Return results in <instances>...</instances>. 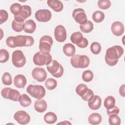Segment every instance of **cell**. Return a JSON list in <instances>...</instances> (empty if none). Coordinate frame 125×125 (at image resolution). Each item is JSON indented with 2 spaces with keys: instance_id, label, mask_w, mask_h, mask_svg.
<instances>
[{
  "instance_id": "cell-1",
  "label": "cell",
  "mask_w": 125,
  "mask_h": 125,
  "mask_svg": "<svg viewBox=\"0 0 125 125\" xmlns=\"http://www.w3.org/2000/svg\"><path fill=\"white\" fill-rule=\"evenodd\" d=\"M123 53L124 49L120 45H114L108 48L104 57L105 62L110 66L115 65Z\"/></svg>"
},
{
  "instance_id": "cell-2",
  "label": "cell",
  "mask_w": 125,
  "mask_h": 125,
  "mask_svg": "<svg viewBox=\"0 0 125 125\" xmlns=\"http://www.w3.org/2000/svg\"><path fill=\"white\" fill-rule=\"evenodd\" d=\"M70 63L74 68H83L89 65L90 60L86 55H74L70 59Z\"/></svg>"
},
{
  "instance_id": "cell-3",
  "label": "cell",
  "mask_w": 125,
  "mask_h": 125,
  "mask_svg": "<svg viewBox=\"0 0 125 125\" xmlns=\"http://www.w3.org/2000/svg\"><path fill=\"white\" fill-rule=\"evenodd\" d=\"M52 61V56L50 53H44L41 51L37 52L33 58L34 63L38 66L47 65L49 64Z\"/></svg>"
},
{
  "instance_id": "cell-4",
  "label": "cell",
  "mask_w": 125,
  "mask_h": 125,
  "mask_svg": "<svg viewBox=\"0 0 125 125\" xmlns=\"http://www.w3.org/2000/svg\"><path fill=\"white\" fill-rule=\"evenodd\" d=\"M13 42L15 47L23 46L29 47L33 45L34 40L32 36L18 35L14 36Z\"/></svg>"
},
{
  "instance_id": "cell-5",
  "label": "cell",
  "mask_w": 125,
  "mask_h": 125,
  "mask_svg": "<svg viewBox=\"0 0 125 125\" xmlns=\"http://www.w3.org/2000/svg\"><path fill=\"white\" fill-rule=\"evenodd\" d=\"M26 91L30 96L37 99H41L45 95V89L41 85L29 84L27 87Z\"/></svg>"
},
{
  "instance_id": "cell-6",
  "label": "cell",
  "mask_w": 125,
  "mask_h": 125,
  "mask_svg": "<svg viewBox=\"0 0 125 125\" xmlns=\"http://www.w3.org/2000/svg\"><path fill=\"white\" fill-rule=\"evenodd\" d=\"M48 71L54 77L59 78L63 74V68L56 60H52L51 62L46 65Z\"/></svg>"
},
{
  "instance_id": "cell-7",
  "label": "cell",
  "mask_w": 125,
  "mask_h": 125,
  "mask_svg": "<svg viewBox=\"0 0 125 125\" xmlns=\"http://www.w3.org/2000/svg\"><path fill=\"white\" fill-rule=\"evenodd\" d=\"M53 43L51 37L48 35L43 36L40 40L39 47L40 51L44 53H50Z\"/></svg>"
},
{
  "instance_id": "cell-8",
  "label": "cell",
  "mask_w": 125,
  "mask_h": 125,
  "mask_svg": "<svg viewBox=\"0 0 125 125\" xmlns=\"http://www.w3.org/2000/svg\"><path fill=\"white\" fill-rule=\"evenodd\" d=\"M12 62L13 65L17 67H23L26 63V58L23 52L20 50L14 51L12 55Z\"/></svg>"
},
{
  "instance_id": "cell-9",
  "label": "cell",
  "mask_w": 125,
  "mask_h": 125,
  "mask_svg": "<svg viewBox=\"0 0 125 125\" xmlns=\"http://www.w3.org/2000/svg\"><path fill=\"white\" fill-rule=\"evenodd\" d=\"M1 95L5 99L15 102L18 101L21 96L20 93L17 90L10 87L3 88L1 91Z\"/></svg>"
},
{
  "instance_id": "cell-10",
  "label": "cell",
  "mask_w": 125,
  "mask_h": 125,
  "mask_svg": "<svg viewBox=\"0 0 125 125\" xmlns=\"http://www.w3.org/2000/svg\"><path fill=\"white\" fill-rule=\"evenodd\" d=\"M72 17L80 25H83L87 21V16L84 10L82 8L75 9L72 12Z\"/></svg>"
},
{
  "instance_id": "cell-11",
  "label": "cell",
  "mask_w": 125,
  "mask_h": 125,
  "mask_svg": "<svg viewBox=\"0 0 125 125\" xmlns=\"http://www.w3.org/2000/svg\"><path fill=\"white\" fill-rule=\"evenodd\" d=\"M31 8L28 5H23L21 11L17 15L14 16V20L18 22H23L24 21L31 16Z\"/></svg>"
},
{
  "instance_id": "cell-12",
  "label": "cell",
  "mask_w": 125,
  "mask_h": 125,
  "mask_svg": "<svg viewBox=\"0 0 125 125\" xmlns=\"http://www.w3.org/2000/svg\"><path fill=\"white\" fill-rule=\"evenodd\" d=\"M14 119L18 123L21 125L27 124L30 121V115L23 110L17 111L14 115Z\"/></svg>"
},
{
  "instance_id": "cell-13",
  "label": "cell",
  "mask_w": 125,
  "mask_h": 125,
  "mask_svg": "<svg viewBox=\"0 0 125 125\" xmlns=\"http://www.w3.org/2000/svg\"><path fill=\"white\" fill-rule=\"evenodd\" d=\"M52 17L51 12L48 9H39L35 14L36 19L39 22H47Z\"/></svg>"
},
{
  "instance_id": "cell-14",
  "label": "cell",
  "mask_w": 125,
  "mask_h": 125,
  "mask_svg": "<svg viewBox=\"0 0 125 125\" xmlns=\"http://www.w3.org/2000/svg\"><path fill=\"white\" fill-rule=\"evenodd\" d=\"M54 37L56 40L60 42H64L66 39L67 33L64 27L62 25H57L54 30Z\"/></svg>"
},
{
  "instance_id": "cell-15",
  "label": "cell",
  "mask_w": 125,
  "mask_h": 125,
  "mask_svg": "<svg viewBox=\"0 0 125 125\" xmlns=\"http://www.w3.org/2000/svg\"><path fill=\"white\" fill-rule=\"evenodd\" d=\"M47 73L44 68L37 67L32 71V76L34 79L39 82L44 81L47 78Z\"/></svg>"
},
{
  "instance_id": "cell-16",
  "label": "cell",
  "mask_w": 125,
  "mask_h": 125,
  "mask_svg": "<svg viewBox=\"0 0 125 125\" xmlns=\"http://www.w3.org/2000/svg\"><path fill=\"white\" fill-rule=\"evenodd\" d=\"M111 30L113 34L116 36H120L124 33V25L120 21L113 22L111 26Z\"/></svg>"
},
{
  "instance_id": "cell-17",
  "label": "cell",
  "mask_w": 125,
  "mask_h": 125,
  "mask_svg": "<svg viewBox=\"0 0 125 125\" xmlns=\"http://www.w3.org/2000/svg\"><path fill=\"white\" fill-rule=\"evenodd\" d=\"M87 102L88 107L93 110L99 109L102 104L101 98L98 95H94Z\"/></svg>"
},
{
  "instance_id": "cell-18",
  "label": "cell",
  "mask_w": 125,
  "mask_h": 125,
  "mask_svg": "<svg viewBox=\"0 0 125 125\" xmlns=\"http://www.w3.org/2000/svg\"><path fill=\"white\" fill-rule=\"evenodd\" d=\"M27 83L26 77L22 74H18L14 78V84L19 88H23Z\"/></svg>"
},
{
  "instance_id": "cell-19",
  "label": "cell",
  "mask_w": 125,
  "mask_h": 125,
  "mask_svg": "<svg viewBox=\"0 0 125 125\" xmlns=\"http://www.w3.org/2000/svg\"><path fill=\"white\" fill-rule=\"evenodd\" d=\"M47 3L48 5L56 12H61L63 8V3L60 0H48Z\"/></svg>"
},
{
  "instance_id": "cell-20",
  "label": "cell",
  "mask_w": 125,
  "mask_h": 125,
  "mask_svg": "<svg viewBox=\"0 0 125 125\" xmlns=\"http://www.w3.org/2000/svg\"><path fill=\"white\" fill-rule=\"evenodd\" d=\"M34 107L36 111L39 113H42L46 110L47 104L44 100L38 99L35 101Z\"/></svg>"
},
{
  "instance_id": "cell-21",
  "label": "cell",
  "mask_w": 125,
  "mask_h": 125,
  "mask_svg": "<svg viewBox=\"0 0 125 125\" xmlns=\"http://www.w3.org/2000/svg\"><path fill=\"white\" fill-rule=\"evenodd\" d=\"M36 29V24L33 20L30 19L25 21L23 30L28 33H33Z\"/></svg>"
},
{
  "instance_id": "cell-22",
  "label": "cell",
  "mask_w": 125,
  "mask_h": 125,
  "mask_svg": "<svg viewBox=\"0 0 125 125\" xmlns=\"http://www.w3.org/2000/svg\"><path fill=\"white\" fill-rule=\"evenodd\" d=\"M64 54L68 57L74 56L76 52V48L74 45L70 43L65 44L62 48Z\"/></svg>"
},
{
  "instance_id": "cell-23",
  "label": "cell",
  "mask_w": 125,
  "mask_h": 125,
  "mask_svg": "<svg viewBox=\"0 0 125 125\" xmlns=\"http://www.w3.org/2000/svg\"><path fill=\"white\" fill-rule=\"evenodd\" d=\"M88 121L90 124L94 125H99L102 121V117L99 113H93L89 116Z\"/></svg>"
},
{
  "instance_id": "cell-24",
  "label": "cell",
  "mask_w": 125,
  "mask_h": 125,
  "mask_svg": "<svg viewBox=\"0 0 125 125\" xmlns=\"http://www.w3.org/2000/svg\"><path fill=\"white\" fill-rule=\"evenodd\" d=\"M43 119L45 122L47 124H53L57 121V116L54 112H48L44 115Z\"/></svg>"
},
{
  "instance_id": "cell-25",
  "label": "cell",
  "mask_w": 125,
  "mask_h": 125,
  "mask_svg": "<svg viewBox=\"0 0 125 125\" xmlns=\"http://www.w3.org/2000/svg\"><path fill=\"white\" fill-rule=\"evenodd\" d=\"M83 35L80 32H74L70 36V40L71 42L76 45L81 43L83 41Z\"/></svg>"
},
{
  "instance_id": "cell-26",
  "label": "cell",
  "mask_w": 125,
  "mask_h": 125,
  "mask_svg": "<svg viewBox=\"0 0 125 125\" xmlns=\"http://www.w3.org/2000/svg\"><path fill=\"white\" fill-rule=\"evenodd\" d=\"M19 101L20 104L23 107L29 106L32 103L30 98L25 94H23L21 96Z\"/></svg>"
},
{
  "instance_id": "cell-27",
  "label": "cell",
  "mask_w": 125,
  "mask_h": 125,
  "mask_svg": "<svg viewBox=\"0 0 125 125\" xmlns=\"http://www.w3.org/2000/svg\"><path fill=\"white\" fill-rule=\"evenodd\" d=\"M115 99L112 96H108L105 98L104 100V106L107 109L112 108L115 105Z\"/></svg>"
},
{
  "instance_id": "cell-28",
  "label": "cell",
  "mask_w": 125,
  "mask_h": 125,
  "mask_svg": "<svg viewBox=\"0 0 125 125\" xmlns=\"http://www.w3.org/2000/svg\"><path fill=\"white\" fill-rule=\"evenodd\" d=\"M80 28L82 32L85 33H88L91 32L93 29V24L90 21H87L86 23L83 25H80Z\"/></svg>"
},
{
  "instance_id": "cell-29",
  "label": "cell",
  "mask_w": 125,
  "mask_h": 125,
  "mask_svg": "<svg viewBox=\"0 0 125 125\" xmlns=\"http://www.w3.org/2000/svg\"><path fill=\"white\" fill-rule=\"evenodd\" d=\"M104 17V14L101 11H96L92 14V19L97 23H100L103 21Z\"/></svg>"
},
{
  "instance_id": "cell-30",
  "label": "cell",
  "mask_w": 125,
  "mask_h": 125,
  "mask_svg": "<svg viewBox=\"0 0 125 125\" xmlns=\"http://www.w3.org/2000/svg\"><path fill=\"white\" fill-rule=\"evenodd\" d=\"M45 86L49 90L54 89L57 86V81L53 78H48L45 82Z\"/></svg>"
},
{
  "instance_id": "cell-31",
  "label": "cell",
  "mask_w": 125,
  "mask_h": 125,
  "mask_svg": "<svg viewBox=\"0 0 125 125\" xmlns=\"http://www.w3.org/2000/svg\"><path fill=\"white\" fill-rule=\"evenodd\" d=\"M88 89L89 88L85 84L81 83L77 86L76 88V92L78 95L82 97L87 92Z\"/></svg>"
},
{
  "instance_id": "cell-32",
  "label": "cell",
  "mask_w": 125,
  "mask_h": 125,
  "mask_svg": "<svg viewBox=\"0 0 125 125\" xmlns=\"http://www.w3.org/2000/svg\"><path fill=\"white\" fill-rule=\"evenodd\" d=\"M11 26L13 30L17 32H20L23 30L24 26V22H18L14 20L12 21Z\"/></svg>"
},
{
  "instance_id": "cell-33",
  "label": "cell",
  "mask_w": 125,
  "mask_h": 125,
  "mask_svg": "<svg viewBox=\"0 0 125 125\" xmlns=\"http://www.w3.org/2000/svg\"><path fill=\"white\" fill-rule=\"evenodd\" d=\"M94 77V74L90 70H86L83 72L82 74V79L83 81L85 82H91Z\"/></svg>"
},
{
  "instance_id": "cell-34",
  "label": "cell",
  "mask_w": 125,
  "mask_h": 125,
  "mask_svg": "<svg viewBox=\"0 0 125 125\" xmlns=\"http://www.w3.org/2000/svg\"><path fill=\"white\" fill-rule=\"evenodd\" d=\"M101 46L98 42H93L90 45V51L94 55L99 54L101 51Z\"/></svg>"
},
{
  "instance_id": "cell-35",
  "label": "cell",
  "mask_w": 125,
  "mask_h": 125,
  "mask_svg": "<svg viewBox=\"0 0 125 125\" xmlns=\"http://www.w3.org/2000/svg\"><path fill=\"white\" fill-rule=\"evenodd\" d=\"M2 83L6 85H10L12 83V79L11 74L8 72H5L1 77Z\"/></svg>"
},
{
  "instance_id": "cell-36",
  "label": "cell",
  "mask_w": 125,
  "mask_h": 125,
  "mask_svg": "<svg viewBox=\"0 0 125 125\" xmlns=\"http://www.w3.org/2000/svg\"><path fill=\"white\" fill-rule=\"evenodd\" d=\"M9 58V54L8 51L4 49H1L0 50V62L5 63Z\"/></svg>"
},
{
  "instance_id": "cell-37",
  "label": "cell",
  "mask_w": 125,
  "mask_h": 125,
  "mask_svg": "<svg viewBox=\"0 0 125 125\" xmlns=\"http://www.w3.org/2000/svg\"><path fill=\"white\" fill-rule=\"evenodd\" d=\"M108 123L110 125H120L121 119L117 114H113L109 116Z\"/></svg>"
},
{
  "instance_id": "cell-38",
  "label": "cell",
  "mask_w": 125,
  "mask_h": 125,
  "mask_svg": "<svg viewBox=\"0 0 125 125\" xmlns=\"http://www.w3.org/2000/svg\"><path fill=\"white\" fill-rule=\"evenodd\" d=\"M22 5L18 3H14L12 4L10 7V10L11 12L14 14V15H17L22 9Z\"/></svg>"
},
{
  "instance_id": "cell-39",
  "label": "cell",
  "mask_w": 125,
  "mask_h": 125,
  "mask_svg": "<svg viewBox=\"0 0 125 125\" xmlns=\"http://www.w3.org/2000/svg\"><path fill=\"white\" fill-rule=\"evenodd\" d=\"M111 5V1L109 0H99L98 1V7L103 10L108 9Z\"/></svg>"
},
{
  "instance_id": "cell-40",
  "label": "cell",
  "mask_w": 125,
  "mask_h": 125,
  "mask_svg": "<svg viewBox=\"0 0 125 125\" xmlns=\"http://www.w3.org/2000/svg\"><path fill=\"white\" fill-rule=\"evenodd\" d=\"M8 18V14L5 10H0V24H2L5 22Z\"/></svg>"
},
{
  "instance_id": "cell-41",
  "label": "cell",
  "mask_w": 125,
  "mask_h": 125,
  "mask_svg": "<svg viewBox=\"0 0 125 125\" xmlns=\"http://www.w3.org/2000/svg\"><path fill=\"white\" fill-rule=\"evenodd\" d=\"M120 112L119 108L115 105H114L112 108L110 109H107L106 110L107 114L109 116L111 115L117 114L118 115Z\"/></svg>"
},
{
  "instance_id": "cell-42",
  "label": "cell",
  "mask_w": 125,
  "mask_h": 125,
  "mask_svg": "<svg viewBox=\"0 0 125 125\" xmlns=\"http://www.w3.org/2000/svg\"><path fill=\"white\" fill-rule=\"evenodd\" d=\"M93 95H94L93 91L91 89L89 88L87 92L81 98L83 100L85 101H88Z\"/></svg>"
},
{
  "instance_id": "cell-43",
  "label": "cell",
  "mask_w": 125,
  "mask_h": 125,
  "mask_svg": "<svg viewBox=\"0 0 125 125\" xmlns=\"http://www.w3.org/2000/svg\"><path fill=\"white\" fill-rule=\"evenodd\" d=\"M13 38L14 36H10L8 37L6 40V45L10 48H15L13 42Z\"/></svg>"
},
{
  "instance_id": "cell-44",
  "label": "cell",
  "mask_w": 125,
  "mask_h": 125,
  "mask_svg": "<svg viewBox=\"0 0 125 125\" xmlns=\"http://www.w3.org/2000/svg\"><path fill=\"white\" fill-rule=\"evenodd\" d=\"M88 41L87 39L84 37H83V41L81 43H80L78 44H77V46H78L80 48H85L88 46Z\"/></svg>"
},
{
  "instance_id": "cell-45",
  "label": "cell",
  "mask_w": 125,
  "mask_h": 125,
  "mask_svg": "<svg viewBox=\"0 0 125 125\" xmlns=\"http://www.w3.org/2000/svg\"><path fill=\"white\" fill-rule=\"evenodd\" d=\"M125 85L124 84L122 85H121L119 88V93L121 96H122L123 97H125Z\"/></svg>"
}]
</instances>
